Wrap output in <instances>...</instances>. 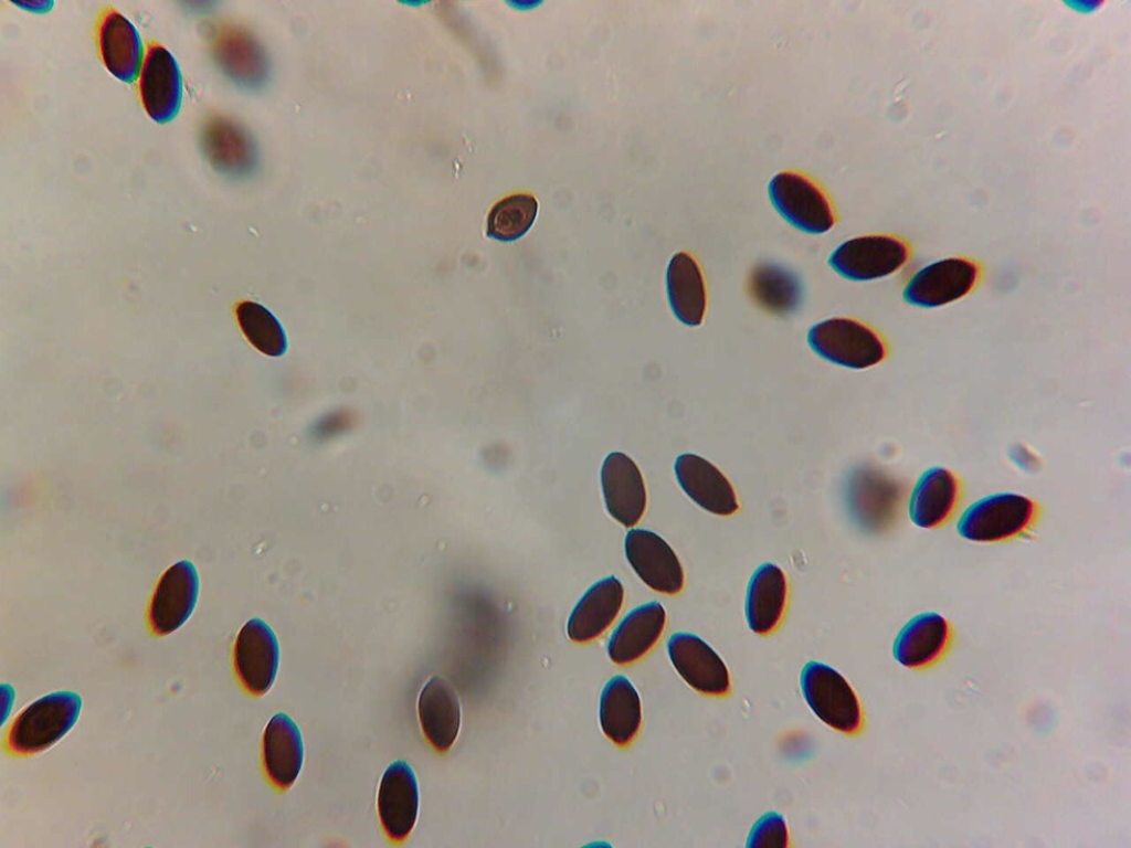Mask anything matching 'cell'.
I'll use <instances>...</instances> for the list:
<instances>
[{
    "mask_svg": "<svg viewBox=\"0 0 1131 848\" xmlns=\"http://www.w3.org/2000/svg\"><path fill=\"white\" fill-rule=\"evenodd\" d=\"M81 709V696L70 690L36 699L15 717L8 729L4 740L8 752L27 756L45 751L74 727Z\"/></svg>",
    "mask_w": 1131,
    "mask_h": 848,
    "instance_id": "6da1fadb",
    "label": "cell"
},
{
    "mask_svg": "<svg viewBox=\"0 0 1131 848\" xmlns=\"http://www.w3.org/2000/svg\"><path fill=\"white\" fill-rule=\"evenodd\" d=\"M800 685L806 704L824 724L845 734L860 731L864 722L860 702L836 669L810 660L801 670Z\"/></svg>",
    "mask_w": 1131,
    "mask_h": 848,
    "instance_id": "7a4b0ae2",
    "label": "cell"
},
{
    "mask_svg": "<svg viewBox=\"0 0 1131 848\" xmlns=\"http://www.w3.org/2000/svg\"><path fill=\"white\" fill-rule=\"evenodd\" d=\"M806 340L822 359L853 370L874 367L887 354L882 338L867 325L850 318L820 321L810 328Z\"/></svg>",
    "mask_w": 1131,
    "mask_h": 848,
    "instance_id": "3957f363",
    "label": "cell"
},
{
    "mask_svg": "<svg viewBox=\"0 0 1131 848\" xmlns=\"http://www.w3.org/2000/svg\"><path fill=\"white\" fill-rule=\"evenodd\" d=\"M1036 505L1029 498L1000 492L985 496L970 505L961 515L956 529L970 541L995 542L1013 538L1033 522Z\"/></svg>",
    "mask_w": 1131,
    "mask_h": 848,
    "instance_id": "277c9868",
    "label": "cell"
},
{
    "mask_svg": "<svg viewBox=\"0 0 1131 848\" xmlns=\"http://www.w3.org/2000/svg\"><path fill=\"white\" fill-rule=\"evenodd\" d=\"M909 244L894 235H865L838 245L828 257V265L842 277L869 282L887 277L909 261Z\"/></svg>",
    "mask_w": 1131,
    "mask_h": 848,
    "instance_id": "5b68a950",
    "label": "cell"
},
{
    "mask_svg": "<svg viewBox=\"0 0 1131 848\" xmlns=\"http://www.w3.org/2000/svg\"><path fill=\"white\" fill-rule=\"evenodd\" d=\"M770 201L776 212L795 229L808 234H823L834 225L832 205L824 192L806 177L781 171L768 184Z\"/></svg>",
    "mask_w": 1131,
    "mask_h": 848,
    "instance_id": "8992f818",
    "label": "cell"
},
{
    "mask_svg": "<svg viewBox=\"0 0 1131 848\" xmlns=\"http://www.w3.org/2000/svg\"><path fill=\"white\" fill-rule=\"evenodd\" d=\"M980 276V264L972 258H943L919 269L905 286L902 297L916 307H941L970 294Z\"/></svg>",
    "mask_w": 1131,
    "mask_h": 848,
    "instance_id": "52a82bcc",
    "label": "cell"
},
{
    "mask_svg": "<svg viewBox=\"0 0 1131 848\" xmlns=\"http://www.w3.org/2000/svg\"><path fill=\"white\" fill-rule=\"evenodd\" d=\"M278 661V643L271 627L260 618L247 621L233 648L234 671L244 690L253 696L266 693L275 680Z\"/></svg>",
    "mask_w": 1131,
    "mask_h": 848,
    "instance_id": "ba28073f",
    "label": "cell"
},
{
    "mask_svg": "<svg viewBox=\"0 0 1131 848\" xmlns=\"http://www.w3.org/2000/svg\"><path fill=\"white\" fill-rule=\"evenodd\" d=\"M199 596L195 566L181 560L159 579L148 607V625L156 636H166L180 628L192 614Z\"/></svg>",
    "mask_w": 1131,
    "mask_h": 848,
    "instance_id": "9c48e42d",
    "label": "cell"
},
{
    "mask_svg": "<svg viewBox=\"0 0 1131 848\" xmlns=\"http://www.w3.org/2000/svg\"><path fill=\"white\" fill-rule=\"evenodd\" d=\"M668 657L679 674L696 691L712 697L731 690L729 670L718 653L699 636L678 632L667 640Z\"/></svg>",
    "mask_w": 1131,
    "mask_h": 848,
    "instance_id": "30bf717a",
    "label": "cell"
},
{
    "mask_svg": "<svg viewBox=\"0 0 1131 848\" xmlns=\"http://www.w3.org/2000/svg\"><path fill=\"white\" fill-rule=\"evenodd\" d=\"M625 555L637 576L652 590L679 593L685 583L681 563L672 547L657 533L641 528L628 530Z\"/></svg>",
    "mask_w": 1131,
    "mask_h": 848,
    "instance_id": "8fae6325",
    "label": "cell"
},
{
    "mask_svg": "<svg viewBox=\"0 0 1131 848\" xmlns=\"http://www.w3.org/2000/svg\"><path fill=\"white\" fill-rule=\"evenodd\" d=\"M417 810L415 774L406 762L395 761L383 773L378 792L379 819L392 842L408 838L415 825Z\"/></svg>",
    "mask_w": 1131,
    "mask_h": 848,
    "instance_id": "7c38bea8",
    "label": "cell"
},
{
    "mask_svg": "<svg viewBox=\"0 0 1131 848\" xmlns=\"http://www.w3.org/2000/svg\"><path fill=\"white\" fill-rule=\"evenodd\" d=\"M953 632L939 613L924 612L910 618L897 634L892 655L903 667L921 670L937 665L949 651Z\"/></svg>",
    "mask_w": 1131,
    "mask_h": 848,
    "instance_id": "4fadbf2b",
    "label": "cell"
},
{
    "mask_svg": "<svg viewBox=\"0 0 1131 848\" xmlns=\"http://www.w3.org/2000/svg\"><path fill=\"white\" fill-rule=\"evenodd\" d=\"M212 55L220 68L246 87L260 86L267 76V60L262 46L244 28L222 23L209 35Z\"/></svg>",
    "mask_w": 1131,
    "mask_h": 848,
    "instance_id": "5bb4252c",
    "label": "cell"
},
{
    "mask_svg": "<svg viewBox=\"0 0 1131 848\" xmlns=\"http://www.w3.org/2000/svg\"><path fill=\"white\" fill-rule=\"evenodd\" d=\"M139 91L144 108L155 121L163 124L177 116L182 100V75L168 49L161 45L148 47Z\"/></svg>",
    "mask_w": 1131,
    "mask_h": 848,
    "instance_id": "9a60e30c",
    "label": "cell"
},
{
    "mask_svg": "<svg viewBox=\"0 0 1131 848\" xmlns=\"http://www.w3.org/2000/svg\"><path fill=\"white\" fill-rule=\"evenodd\" d=\"M607 512L624 527L636 524L646 508L645 484L637 465L621 452L610 453L600 471Z\"/></svg>",
    "mask_w": 1131,
    "mask_h": 848,
    "instance_id": "2e32d148",
    "label": "cell"
},
{
    "mask_svg": "<svg viewBox=\"0 0 1131 848\" xmlns=\"http://www.w3.org/2000/svg\"><path fill=\"white\" fill-rule=\"evenodd\" d=\"M674 471L683 491L700 508L722 517L738 511L739 502L731 483L706 458L681 454L675 459Z\"/></svg>",
    "mask_w": 1131,
    "mask_h": 848,
    "instance_id": "e0dca14e",
    "label": "cell"
},
{
    "mask_svg": "<svg viewBox=\"0 0 1131 848\" xmlns=\"http://www.w3.org/2000/svg\"><path fill=\"white\" fill-rule=\"evenodd\" d=\"M624 600L621 581L606 576L592 584L574 605L567 633L575 643H588L603 634L617 616Z\"/></svg>",
    "mask_w": 1131,
    "mask_h": 848,
    "instance_id": "ac0fdd59",
    "label": "cell"
},
{
    "mask_svg": "<svg viewBox=\"0 0 1131 848\" xmlns=\"http://www.w3.org/2000/svg\"><path fill=\"white\" fill-rule=\"evenodd\" d=\"M666 623L664 606L647 602L630 611L613 629L607 642V655L617 665L642 658L660 638Z\"/></svg>",
    "mask_w": 1131,
    "mask_h": 848,
    "instance_id": "d6986e66",
    "label": "cell"
},
{
    "mask_svg": "<svg viewBox=\"0 0 1131 848\" xmlns=\"http://www.w3.org/2000/svg\"><path fill=\"white\" fill-rule=\"evenodd\" d=\"M262 756L268 780L279 789L289 788L302 770L304 746L298 727L287 714L276 713L268 721Z\"/></svg>",
    "mask_w": 1131,
    "mask_h": 848,
    "instance_id": "ffe728a7",
    "label": "cell"
},
{
    "mask_svg": "<svg viewBox=\"0 0 1131 848\" xmlns=\"http://www.w3.org/2000/svg\"><path fill=\"white\" fill-rule=\"evenodd\" d=\"M417 713L422 731L429 743L440 753L454 744L461 725V707L452 686L438 676L423 687Z\"/></svg>",
    "mask_w": 1131,
    "mask_h": 848,
    "instance_id": "44dd1931",
    "label": "cell"
},
{
    "mask_svg": "<svg viewBox=\"0 0 1131 848\" xmlns=\"http://www.w3.org/2000/svg\"><path fill=\"white\" fill-rule=\"evenodd\" d=\"M788 598L784 572L774 563H763L752 573L746 592L744 616L758 635L772 633L780 624Z\"/></svg>",
    "mask_w": 1131,
    "mask_h": 848,
    "instance_id": "7402d4cb",
    "label": "cell"
},
{
    "mask_svg": "<svg viewBox=\"0 0 1131 848\" xmlns=\"http://www.w3.org/2000/svg\"><path fill=\"white\" fill-rule=\"evenodd\" d=\"M666 289L675 317L688 327L699 326L707 308V292L701 269L689 254L678 252L670 258Z\"/></svg>",
    "mask_w": 1131,
    "mask_h": 848,
    "instance_id": "603a6c76",
    "label": "cell"
},
{
    "mask_svg": "<svg viewBox=\"0 0 1131 848\" xmlns=\"http://www.w3.org/2000/svg\"><path fill=\"white\" fill-rule=\"evenodd\" d=\"M99 50L107 70L118 80H136L141 59L142 42L136 26L121 13L110 10L99 25Z\"/></svg>",
    "mask_w": 1131,
    "mask_h": 848,
    "instance_id": "cb8c5ba5",
    "label": "cell"
},
{
    "mask_svg": "<svg viewBox=\"0 0 1131 848\" xmlns=\"http://www.w3.org/2000/svg\"><path fill=\"white\" fill-rule=\"evenodd\" d=\"M201 142L210 163L223 173L241 176L254 165L255 151L251 139L239 125L225 117L215 116L205 123Z\"/></svg>",
    "mask_w": 1131,
    "mask_h": 848,
    "instance_id": "d4e9b609",
    "label": "cell"
},
{
    "mask_svg": "<svg viewBox=\"0 0 1131 848\" xmlns=\"http://www.w3.org/2000/svg\"><path fill=\"white\" fill-rule=\"evenodd\" d=\"M959 481L947 468L931 467L917 480L909 500V517L921 528H934L952 513L959 499Z\"/></svg>",
    "mask_w": 1131,
    "mask_h": 848,
    "instance_id": "484cf974",
    "label": "cell"
},
{
    "mask_svg": "<svg viewBox=\"0 0 1131 848\" xmlns=\"http://www.w3.org/2000/svg\"><path fill=\"white\" fill-rule=\"evenodd\" d=\"M599 719L604 734L616 745L630 744L638 733L641 699L626 677L616 675L605 683L600 697Z\"/></svg>",
    "mask_w": 1131,
    "mask_h": 848,
    "instance_id": "4316f807",
    "label": "cell"
},
{
    "mask_svg": "<svg viewBox=\"0 0 1131 848\" xmlns=\"http://www.w3.org/2000/svg\"><path fill=\"white\" fill-rule=\"evenodd\" d=\"M846 498L856 521L873 528L885 522L894 505V489L881 476L859 469L849 477Z\"/></svg>",
    "mask_w": 1131,
    "mask_h": 848,
    "instance_id": "83f0119b",
    "label": "cell"
},
{
    "mask_svg": "<svg viewBox=\"0 0 1131 848\" xmlns=\"http://www.w3.org/2000/svg\"><path fill=\"white\" fill-rule=\"evenodd\" d=\"M749 292L761 308L778 315L791 312L801 299V287L795 275L773 264L759 265L753 269L749 278Z\"/></svg>",
    "mask_w": 1131,
    "mask_h": 848,
    "instance_id": "f1b7e54d",
    "label": "cell"
},
{
    "mask_svg": "<svg viewBox=\"0 0 1131 848\" xmlns=\"http://www.w3.org/2000/svg\"><path fill=\"white\" fill-rule=\"evenodd\" d=\"M538 211L536 198L529 193H515L499 200L487 218V236L512 242L532 226Z\"/></svg>",
    "mask_w": 1131,
    "mask_h": 848,
    "instance_id": "f546056e",
    "label": "cell"
},
{
    "mask_svg": "<svg viewBox=\"0 0 1131 848\" xmlns=\"http://www.w3.org/2000/svg\"><path fill=\"white\" fill-rule=\"evenodd\" d=\"M235 311L241 330L254 348L269 357L285 353L286 335L268 309L254 301H243Z\"/></svg>",
    "mask_w": 1131,
    "mask_h": 848,
    "instance_id": "4dcf8cb0",
    "label": "cell"
},
{
    "mask_svg": "<svg viewBox=\"0 0 1131 848\" xmlns=\"http://www.w3.org/2000/svg\"><path fill=\"white\" fill-rule=\"evenodd\" d=\"M746 846L748 848H786L789 846V828L784 816L778 812H768L752 825Z\"/></svg>",
    "mask_w": 1131,
    "mask_h": 848,
    "instance_id": "1f68e13d",
    "label": "cell"
}]
</instances>
